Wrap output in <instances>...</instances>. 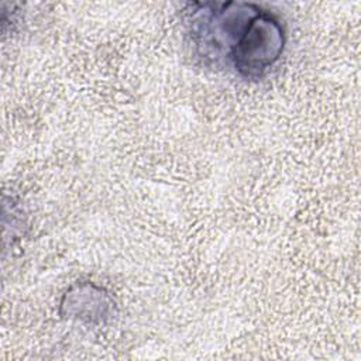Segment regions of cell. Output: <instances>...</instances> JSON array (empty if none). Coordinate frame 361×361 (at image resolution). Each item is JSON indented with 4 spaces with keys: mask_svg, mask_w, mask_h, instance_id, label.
<instances>
[{
    "mask_svg": "<svg viewBox=\"0 0 361 361\" xmlns=\"http://www.w3.org/2000/svg\"><path fill=\"white\" fill-rule=\"evenodd\" d=\"M111 296L102 288L92 282H82L72 285L61 300V313L69 319L102 323L111 314Z\"/></svg>",
    "mask_w": 361,
    "mask_h": 361,
    "instance_id": "3",
    "label": "cell"
},
{
    "mask_svg": "<svg viewBox=\"0 0 361 361\" xmlns=\"http://www.w3.org/2000/svg\"><path fill=\"white\" fill-rule=\"evenodd\" d=\"M285 45L286 31L281 18L261 6L233 56L230 69L244 79H259L279 62Z\"/></svg>",
    "mask_w": 361,
    "mask_h": 361,
    "instance_id": "2",
    "label": "cell"
},
{
    "mask_svg": "<svg viewBox=\"0 0 361 361\" xmlns=\"http://www.w3.org/2000/svg\"><path fill=\"white\" fill-rule=\"evenodd\" d=\"M248 1H192L182 24L192 52L209 68L230 69L231 59L259 10Z\"/></svg>",
    "mask_w": 361,
    "mask_h": 361,
    "instance_id": "1",
    "label": "cell"
}]
</instances>
